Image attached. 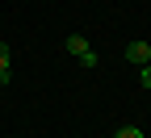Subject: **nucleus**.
Instances as JSON below:
<instances>
[{"instance_id":"1","label":"nucleus","mask_w":151,"mask_h":138,"mask_svg":"<svg viewBox=\"0 0 151 138\" xmlns=\"http://www.w3.org/2000/svg\"><path fill=\"white\" fill-rule=\"evenodd\" d=\"M63 50H67V54H76V59H80L84 67H97V50L88 46V38H84V34H67Z\"/></svg>"},{"instance_id":"2","label":"nucleus","mask_w":151,"mask_h":138,"mask_svg":"<svg viewBox=\"0 0 151 138\" xmlns=\"http://www.w3.org/2000/svg\"><path fill=\"white\" fill-rule=\"evenodd\" d=\"M126 59H130V63H151V46L147 42H126Z\"/></svg>"},{"instance_id":"3","label":"nucleus","mask_w":151,"mask_h":138,"mask_svg":"<svg viewBox=\"0 0 151 138\" xmlns=\"http://www.w3.org/2000/svg\"><path fill=\"white\" fill-rule=\"evenodd\" d=\"M113 138H143V130H134V126H122L118 134H113Z\"/></svg>"},{"instance_id":"4","label":"nucleus","mask_w":151,"mask_h":138,"mask_svg":"<svg viewBox=\"0 0 151 138\" xmlns=\"http://www.w3.org/2000/svg\"><path fill=\"white\" fill-rule=\"evenodd\" d=\"M9 59H13V50H9L4 42H0V67H9Z\"/></svg>"},{"instance_id":"5","label":"nucleus","mask_w":151,"mask_h":138,"mask_svg":"<svg viewBox=\"0 0 151 138\" xmlns=\"http://www.w3.org/2000/svg\"><path fill=\"white\" fill-rule=\"evenodd\" d=\"M139 80H143V88H151V63H143V75H139Z\"/></svg>"},{"instance_id":"6","label":"nucleus","mask_w":151,"mask_h":138,"mask_svg":"<svg viewBox=\"0 0 151 138\" xmlns=\"http://www.w3.org/2000/svg\"><path fill=\"white\" fill-rule=\"evenodd\" d=\"M0 84H9V67H0Z\"/></svg>"}]
</instances>
